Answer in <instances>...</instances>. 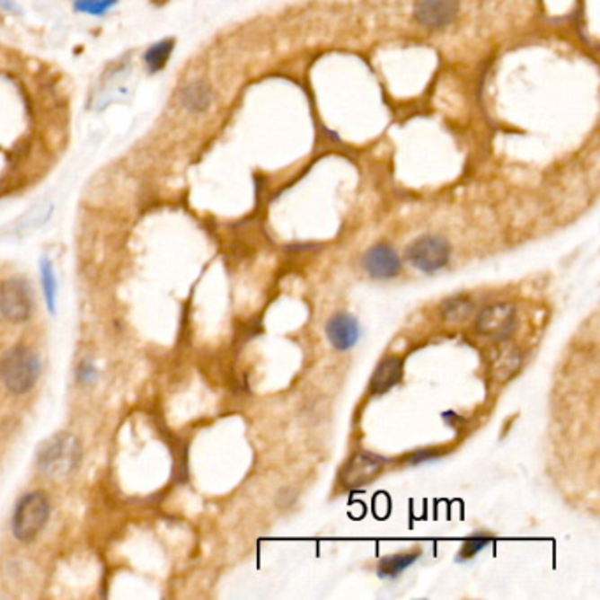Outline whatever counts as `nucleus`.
<instances>
[{
	"label": "nucleus",
	"instance_id": "0eeeda50",
	"mask_svg": "<svg viewBox=\"0 0 600 600\" xmlns=\"http://www.w3.org/2000/svg\"><path fill=\"white\" fill-rule=\"evenodd\" d=\"M384 467V460L372 453L354 454L343 467L340 481L349 490H359L370 484Z\"/></svg>",
	"mask_w": 600,
	"mask_h": 600
},
{
	"label": "nucleus",
	"instance_id": "6e6552de",
	"mask_svg": "<svg viewBox=\"0 0 600 600\" xmlns=\"http://www.w3.org/2000/svg\"><path fill=\"white\" fill-rule=\"evenodd\" d=\"M458 0H416L414 18L419 25L438 31L446 29L458 16Z\"/></svg>",
	"mask_w": 600,
	"mask_h": 600
},
{
	"label": "nucleus",
	"instance_id": "412c9836",
	"mask_svg": "<svg viewBox=\"0 0 600 600\" xmlns=\"http://www.w3.org/2000/svg\"><path fill=\"white\" fill-rule=\"evenodd\" d=\"M78 379H80L84 384H90V383H93V381L97 379V372H95V368H93L92 363L85 361V363L80 366V370H78Z\"/></svg>",
	"mask_w": 600,
	"mask_h": 600
},
{
	"label": "nucleus",
	"instance_id": "20e7f679",
	"mask_svg": "<svg viewBox=\"0 0 600 600\" xmlns=\"http://www.w3.org/2000/svg\"><path fill=\"white\" fill-rule=\"evenodd\" d=\"M34 310L32 287L25 278H9L0 286V313L11 322H25Z\"/></svg>",
	"mask_w": 600,
	"mask_h": 600
},
{
	"label": "nucleus",
	"instance_id": "9d476101",
	"mask_svg": "<svg viewBox=\"0 0 600 600\" xmlns=\"http://www.w3.org/2000/svg\"><path fill=\"white\" fill-rule=\"evenodd\" d=\"M326 335L337 350H349L359 340V326L354 317L339 313L330 319L326 326Z\"/></svg>",
	"mask_w": 600,
	"mask_h": 600
},
{
	"label": "nucleus",
	"instance_id": "6ab92c4d",
	"mask_svg": "<svg viewBox=\"0 0 600 600\" xmlns=\"http://www.w3.org/2000/svg\"><path fill=\"white\" fill-rule=\"evenodd\" d=\"M117 2L119 0H76L75 9L78 13H85V14H92V16H102L111 7H115Z\"/></svg>",
	"mask_w": 600,
	"mask_h": 600
},
{
	"label": "nucleus",
	"instance_id": "f03ea898",
	"mask_svg": "<svg viewBox=\"0 0 600 600\" xmlns=\"http://www.w3.org/2000/svg\"><path fill=\"white\" fill-rule=\"evenodd\" d=\"M41 375V359L29 347H14L0 359V379L13 394H25Z\"/></svg>",
	"mask_w": 600,
	"mask_h": 600
},
{
	"label": "nucleus",
	"instance_id": "f257e3e1",
	"mask_svg": "<svg viewBox=\"0 0 600 600\" xmlns=\"http://www.w3.org/2000/svg\"><path fill=\"white\" fill-rule=\"evenodd\" d=\"M82 456V444L73 433H57L40 447L38 467L46 475L60 479L78 471Z\"/></svg>",
	"mask_w": 600,
	"mask_h": 600
},
{
	"label": "nucleus",
	"instance_id": "f8f14e48",
	"mask_svg": "<svg viewBox=\"0 0 600 600\" xmlns=\"http://www.w3.org/2000/svg\"><path fill=\"white\" fill-rule=\"evenodd\" d=\"M180 102L185 110L192 113H201L212 104V92L203 82H194L183 86L180 92Z\"/></svg>",
	"mask_w": 600,
	"mask_h": 600
},
{
	"label": "nucleus",
	"instance_id": "39448f33",
	"mask_svg": "<svg viewBox=\"0 0 600 600\" xmlns=\"http://www.w3.org/2000/svg\"><path fill=\"white\" fill-rule=\"evenodd\" d=\"M517 313L511 303H495L486 306L475 321V330L479 335L490 340H506L515 333Z\"/></svg>",
	"mask_w": 600,
	"mask_h": 600
},
{
	"label": "nucleus",
	"instance_id": "7ed1b4c3",
	"mask_svg": "<svg viewBox=\"0 0 600 600\" xmlns=\"http://www.w3.org/2000/svg\"><path fill=\"white\" fill-rule=\"evenodd\" d=\"M49 517V502L43 493H29L20 499L13 515V534L18 541H34Z\"/></svg>",
	"mask_w": 600,
	"mask_h": 600
},
{
	"label": "nucleus",
	"instance_id": "ddd939ff",
	"mask_svg": "<svg viewBox=\"0 0 600 600\" xmlns=\"http://www.w3.org/2000/svg\"><path fill=\"white\" fill-rule=\"evenodd\" d=\"M419 558V553H401L393 557L383 558L379 561L377 572L381 578H396L401 572H405L409 567H412Z\"/></svg>",
	"mask_w": 600,
	"mask_h": 600
},
{
	"label": "nucleus",
	"instance_id": "aec40b11",
	"mask_svg": "<svg viewBox=\"0 0 600 600\" xmlns=\"http://www.w3.org/2000/svg\"><path fill=\"white\" fill-rule=\"evenodd\" d=\"M51 214V205L49 203H41L38 205L36 208H32V212H29V215L23 218V225L25 227H38L41 225L43 222H46V218Z\"/></svg>",
	"mask_w": 600,
	"mask_h": 600
},
{
	"label": "nucleus",
	"instance_id": "dca6fc26",
	"mask_svg": "<svg viewBox=\"0 0 600 600\" xmlns=\"http://www.w3.org/2000/svg\"><path fill=\"white\" fill-rule=\"evenodd\" d=\"M41 284H43L44 298L51 313H55V301H57V278L53 273V266L49 259H41Z\"/></svg>",
	"mask_w": 600,
	"mask_h": 600
},
{
	"label": "nucleus",
	"instance_id": "1a4fd4ad",
	"mask_svg": "<svg viewBox=\"0 0 600 600\" xmlns=\"http://www.w3.org/2000/svg\"><path fill=\"white\" fill-rule=\"evenodd\" d=\"M363 266L374 278H381V280L394 278L401 269L400 258L387 245H377V247L370 249L365 254Z\"/></svg>",
	"mask_w": 600,
	"mask_h": 600
},
{
	"label": "nucleus",
	"instance_id": "4be33fe9",
	"mask_svg": "<svg viewBox=\"0 0 600 600\" xmlns=\"http://www.w3.org/2000/svg\"><path fill=\"white\" fill-rule=\"evenodd\" d=\"M438 456V451H429V449H425V451H419L416 454L410 456V463H423V462H428V460H433Z\"/></svg>",
	"mask_w": 600,
	"mask_h": 600
},
{
	"label": "nucleus",
	"instance_id": "4468645a",
	"mask_svg": "<svg viewBox=\"0 0 600 600\" xmlns=\"http://www.w3.org/2000/svg\"><path fill=\"white\" fill-rule=\"evenodd\" d=\"M172 48H174V43H172V40H164L161 43L152 44L146 49V53H145V64H146V67L152 73L161 71L168 64V60L172 57Z\"/></svg>",
	"mask_w": 600,
	"mask_h": 600
},
{
	"label": "nucleus",
	"instance_id": "423d86ee",
	"mask_svg": "<svg viewBox=\"0 0 600 600\" xmlns=\"http://www.w3.org/2000/svg\"><path fill=\"white\" fill-rule=\"evenodd\" d=\"M449 243L438 236H421L407 249V259L412 262L414 268L425 273H435L442 269L449 262Z\"/></svg>",
	"mask_w": 600,
	"mask_h": 600
},
{
	"label": "nucleus",
	"instance_id": "2eb2a0df",
	"mask_svg": "<svg viewBox=\"0 0 600 600\" xmlns=\"http://www.w3.org/2000/svg\"><path fill=\"white\" fill-rule=\"evenodd\" d=\"M473 301L465 296H456L446 301L442 306V315L449 321H465L473 312Z\"/></svg>",
	"mask_w": 600,
	"mask_h": 600
},
{
	"label": "nucleus",
	"instance_id": "f3484780",
	"mask_svg": "<svg viewBox=\"0 0 600 600\" xmlns=\"http://www.w3.org/2000/svg\"><path fill=\"white\" fill-rule=\"evenodd\" d=\"M490 543H491V537L486 535V534H475V535H472V537H469L463 543V546H462V550L458 553V561H467V560L477 557L484 548L490 546Z\"/></svg>",
	"mask_w": 600,
	"mask_h": 600
},
{
	"label": "nucleus",
	"instance_id": "9b49d317",
	"mask_svg": "<svg viewBox=\"0 0 600 600\" xmlns=\"http://www.w3.org/2000/svg\"><path fill=\"white\" fill-rule=\"evenodd\" d=\"M401 372H403V365L400 359L396 357L384 359L374 372V377L370 381V393L372 394L387 393L389 389H393L401 381Z\"/></svg>",
	"mask_w": 600,
	"mask_h": 600
},
{
	"label": "nucleus",
	"instance_id": "a211bd4d",
	"mask_svg": "<svg viewBox=\"0 0 600 600\" xmlns=\"http://www.w3.org/2000/svg\"><path fill=\"white\" fill-rule=\"evenodd\" d=\"M521 366V356L513 350L509 354H506L504 357H500L497 363H495V377L499 381H507L509 377H513L516 370Z\"/></svg>",
	"mask_w": 600,
	"mask_h": 600
}]
</instances>
